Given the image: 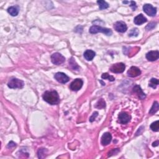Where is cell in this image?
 <instances>
[{
    "instance_id": "1",
    "label": "cell",
    "mask_w": 159,
    "mask_h": 159,
    "mask_svg": "<svg viewBox=\"0 0 159 159\" xmlns=\"http://www.w3.org/2000/svg\"><path fill=\"white\" fill-rule=\"evenodd\" d=\"M42 98L45 102L51 105H55L60 102L59 94L56 91H47L42 95Z\"/></svg>"
},
{
    "instance_id": "2",
    "label": "cell",
    "mask_w": 159,
    "mask_h": 159,
    "mask_svg": "<svg viewBox=\"0 0 159 159\" xmlns=\"http://www.w3.org/2000/svg\"><path fill=\"white\" fill-rule=\"evenodd\" d=\"M89 32L91 34H96L98 32H102V33L106 34L107 35H111L113 34V32L110 29H108L105 27H102L98 26H93L90 27Z\"/></svg>"
},
{
    "instance_id": "3",
    "label": "cell",
    "mask_w": 159,
    "mask_h": 159,
    "mask_svg": "<svg viewBox=\"0 0 159 159\" xmlns=\"http://www.w3.org/2000/svg\"><path fill=\"white\" fill-rule=\"evenodd\" d=\"M8 87L11 89H16V88H23L24 86V83L23 80H19L18 78H12L10 80V81L8 84Z\"/></svg>"
},
{
    "instance_id": "4",
    "label": "cell",
    "mask_w": 159,
    "mask_h": 159,
    "mask_svg": "<svg viewBox=\"0 0 159 159\" xmlns=\"http://www.w3.org/2000/svg\"><path fill=\"white\" fill-rule=\"evenodd\" d=\"M51 61L53 64L57 65H60L65 62V58L61 53L56 52L53 53L52 55Z\"/></svg>"
},
{
    "instance_id": "5",
    "label": "cell",
    "mask_w": 159,
    "mask_h": 159,
    "mask_svg": "<svg viewBox=\"0 0 159 159\" xmlns=\"http://www.w3.org/2000/svg\"><path fill=\"white\" fill-rule=\"evenodd\" d=\"M126 65L123 63H117L110 67V70L114 73H121L124 71Z\"/></svg>"
},
{
    "instance_id": "6",
    "label": "cell",
    "mask_w": 159,
    "mask_h": 159,
    "mask_svg": "<svg viewBox=\"0 0 159 159\" xmlns=\"http://www.w3.org/2000/svg\"><path fill=\"white\" fill-rule=\"evenodd\" d=\"M83 85H84V82H83L82 80L77 78L71 82V84L70 85V88L72 91L77 92L82 88Z\"/></svg>"
},
{
    "instance_id": "7",
    "label": "cell",
    "mask_w": 159,
    "mask_h": 159,
    "mask_svg": "<svg viewBox=\"0 0 159 159\" xmlns=\"http://www.w3.org/2000/svg\"><path fill=\"white\" fill-rule=\"evenodd\" d=\"M54 78L58 82L60 83V84H66L70 80L69 77L65 73H63V72H58L54 76Z\"/></svg>"
},
{
    "instance_id": "8",
    "label": "cell",
    "mask_w": 159,
    "mask_h": 159,
    "mask_svg": "<svg viewBox=\"0 0 159 159\" xmlns=\"http://www.w3.org/2000/svg\"><path fill=\"white\" fill-rule=\"evenodd\" d=\"M143 10L148 16H154L156 15L157 13V8H154L150 4H146L144 5Z\"/></svg>"
},
{
    "instance_id": "9",
    "label": "cell",
    "mask_w": 159,
    "mask_h": 159,
    "mask_svg": "<svg viewBox=\"0 0 159 159\" xmlns=\"http://www.w3.org/2000/svg\"><path fill=\"white\" fill-rule=\"evenodd\" d=\"M114 29L121 33H124L128 29V27L126 24L122 21H118L114 25Z\"/></svg>"
},
{
    "instance_id": "10",
    "label": "cell",
    "mask_w": 159,
    "mask_h": 159,
    "mask_svg": "<svg viewBox=\"0 0 159 159\" xmlns=\"http://www.w3.org/2000/svg\"><path fill=\"white\" fill-rule=\"evenodd\" d=\"M130 119H131V117H130V116L127 113L122 112V113L119 114L118 122L122 124H128L129 122Z\"/></svg>"
},
{
    "instance_id": "11",
    "label": "cell",
    "mask_w": 159,
    "mask_h": 159,
    "mask_svg": "<svg viewBox=\"0 0 159 159\" xmlns=\"http://www.w3.org/2000/svg\"><path fill=\"white\" fill-rule=\"evenodd\" d=\"M140 74H141V71L137 67H131V68L128 71V75L130 77L134 78L138 77Z\"/></svg>"
},
{
    "instance_id": "12",
    "label": "cell",
    "mask_w": 159,
    "mask_h": 159,
    "mask_svg": "<svg viewBox=\"0 0 159 159\" xmlns=\"http://www.w3.org/2000/svg\"><path fill=\"white\" fill-rule=\"evenodd\" d=\"M159 57V52L158 50H154V51H150L146 54V59L150 61V62H154V61L157 60Z\"/></svg>"
},
{
    "instance_id": "13",
    "label": "cell",
    "mask_w": 159,
    "mask_h": 159,
    "mask_svg": "<svg viewBox=\"0 0 159 159\" xmlns=\"http://www.w3.org/2000/svg\"><path fill=\"white\" fill-rule=\"evenodd\" d=\"M112 140V136L110 132H106L102 137L101 142L103 146H107L110 144Z\"/></svg>"
},
{
    "instance_id": "14",
    "label": "cell",
    "mask_w": 159,
    "mask_h": 159,
    "mask_svg": "<svg viewBox=\"0 0 159 159\" xmlns=\"http://www.w3.org/2000/svg\"><path fill=\"white\" fill-rule=\"evenodd\" d=\"M132 90L133 92H134L137 96H138V97L140 100H144V98H146V94L143 92L142 88H140V86L139 85H136L134 86Z\"/></svg>"
},
{
    "instance_id": "15",
    "label": "cell",
    "mask_w": 159,
    "mask_h": 159,
    "mask_svg": "<svg viewBox=\"0 0 159 159\" xmlns=\"http://www.w3.org/2000/svg\"><path fill=\"white\" fill-rule=\"evenodd\" d=\"M147 21V18L144 17L142 14H140L138 16H137L134 20V23L136 25H141L144 23H146Z\"/></svg>"
},
{
    "instance_id": "16",
    "label": "cell",
    "mask_w": 159,
    "mask_h": 159,
    "mask_svg": "<svg viewBox=\"0 0 159 159\" xmlns=\"http://www.w3.org/2000/svg\"><path fill=\"white\" fill-rule=\"evenodd\" d=\"M84 57L88 61H92L96 55V53L92 50H86L84 52Z\"/></svg>"
},
{
    "instance_id": "17",
    "label": "cell",
    "mask_w": 159,
    "mask_h": 159,
    "mask_svg": "<svg viewBox=\"0 0 159 159\" xmlns=\"http://www.w3.org/2000/svg\"><path fill=\"white\" fill-rule=\"evenodd\" d=\"M8 12L12 16H16L19 13V9L16 6H11L8 9Z\"/></svg>"
},
{
    "instance_id": "18",
    "label": "cell",
    "mask_w": 159,
    "mask_h": 159,
    "mask_svg": "<svg viewBox=\"0 0 159 159\" xmlns=\"http://www.w3.org/2000/svg\"><path fill=\"white\" fill-rule=\"evenodd\" d=\"M69 65L74 70H79L80 67L78 65V64L76 62V61L73 57H71L69 60Z\"/></svg>"
},
{
    "instance_id": "19",
    "label": "cell",
    "mask_w": 159,
    "mask_h": 159,
    "mask_svg": "<svg viewBox=\"0 0 159 159\" xmlns=\"http://www.w3.org/2000/svg\"><path fill=\"white\" fill-rule=\"evenodd\" d=\"M97 3L98 4L100 9H101V10L107 9L108 7H109V5H108L106 1H103V0H100V1H98Z\"/></svg>"
},
{
    "instance_id": "20",
    "label": "cell",
    "mask_w": 159,
    "mask_h": 159,
    "mask_svg": "<svg viewBox=\"0 0 159 159\" xmlns=\"http://www.w3.org/2000/svg\"><path fill=\"white\" fill-rule=\"evenodd\" d=\"M158 110V103L157 102H155L149 111V114H154L155 113H157Z\"/></svg>"
},
{
    "instance_id": "21",
    "label": "cell",
    "mask_w": 159,
    "mask_h": 159,
    "mask_svg": "<svg viewBox=\"0 0 159 159\" xmlns=\"http://www.w3.org/2000/svg\"><path fill=\"white\" fill-rule=\"evenodd\" d=\"M106 107V103L103 99H100L98 102L95 105V108H98V109H103Z\"/></svg>"
},
{
    "instance_id": "22",
    "label": "cell",
    "mask_w": 159,
    "mask_h": 159,
    "mask_svg": "<svg viewBox=\"0 0 159 159\" xmlns=\"http://www.w3.org/2000/svg\"><path fill=\"white\" fill-rule=\"evenodd\" d=\"M47 152V150L46 149H40L38 150V157L39 158H44L46 157V154Z\"/></svg>"
},
{
    "instance_id": "23",
    "label": "cell",
    "mask_w": 159,
    "mask_h": 159,
    "mask_svg": "<svg viewBox=\"0 0 159 159\" xmlns=\"http://www.w3.org/2000/svg\"><path fill=\"white\" fill-rule=\"evenodd\" d=\"M158 85V80L157 78H152L150 80L149 86L153 88H156Z\"/></svg>"
},
{
    "instance_id": "24",
    "label": "cell",
    "mask_w": 159,
    "mask_h": 159,
    "mask_svg": "<svg viewBox=\"0 0 159 159\" xmlns=\"http://www.w3.org/2000/svg\"><path fill=\"white\" fill-rule=\"evenodd\" d=\"M150 129L152 130L153 131L155 132H158L159 129V121H156L155 122L152 123L150 125Z\"/></svg>"
},
{
    "instance_id": "25",
    "label": "cell",
    "mask_w": 159,
    "mask_h": 159,
    "mask_svg": "<svg viewBox=\"0 0 159 159\" xmlns=\"http://www.w3.org/2000/svg\"><path fill=\"white\" fill-rule=\"evenodd\" d=\"M102 78L104 80H106L108 79V80H110V82H114L115 80V78L114 77L111 75H110L108 73H103L102 75Z\"/></svg>"
},
{
    "instance_id": "26",
    "label": "cell",
    "mask_w": 159,
    "mask_h": 159,
    "mask_svg": "<svg viewBox=\"0 0 159 159\" xmlns=\"http://www.w3.org/2000/svg\"><path fill=\"white\" fill-rule=\"evenodd\" d=\"M139 34V30L137 28H134V29H132L131 30V31L129 32V36L130 37H134V36H136L138 35Z\"/></svg>"
},
{
    "instance_id": "27",
    "label": "cell",
    "mask_w": 159,
    "mask_h": 159,
    "mask_svg": "<svg viewBox=\"0 0 159 159\" xmlns=\"http://www.w3.org/2000/svg\"><path fill=\"white\" fill-rule=\"evenodd\" d=\"M156 25H157V23H154V22H152V23H149V24H148L147 26H146V30H147V31H151V30H152L153 29H154V28L155 27V26H156Z\"/></svg>"
},
{
    "instance_id": "28",
    "label": "cell",
    "mask_w": 159,
    "mask_h": 159,
    "mask_svg": "<svg viewBox=\"0 0 159 159\" xmlns=\"http://www.w3.org/2000/svg\"><path fill=\"white\" fill-rule=\"evenodd\" d=\"M98 112H95V113H93V114H92V116L90 118V122H93L95 120L96 118L98 116Z\"/></svg>"
},
{
    "instance_id": "29",
    "label": "cell",
    "mask_w": 159,
    "mask_h": 159,
    "mask_svg": "<svg viewBox=\"0 0 159 159\" xmlns=\"http://www.w3.org/2000/svg\"><path fill=\"white\" fill-rule=\"evenodd\" d=\"M131 5H130V6L132 7L133 11H135V10H136V8H137L136 3H135L134 1H131Z\"/></svg>"
},
{
    "instance_id": "30",
    "label": "cell",
    "mask_w": 159,
    "mask_h": 159,
    "mask_svg": "<svg viewBox=\"0 0 159 159\" xmlns=\"http://www.w3.org/2000/svg\"><path fill=\"white\" fill-rule=\"evenodd\" d=\"M16 146V143H14V142L13 141H11L9 144H8V147H10V148H11V147H15Z\"/></svg>"
},
{
    "instance_id": "31",
    "label": "cell",
    "mask_w": 159,
    "mask_h": 159,
    "mask_svg": "<svg viewBox=\"0 0 159 159\" xmlns=\"http://www.w3.org/2000/svg\"><path fill=\"white\" fill-rule=\"evenodd\" d=\"M158 140H157V141L155 142H154V143L152 144V146H153V147L158 146Z\"/></svg>"
}]
</instances>
